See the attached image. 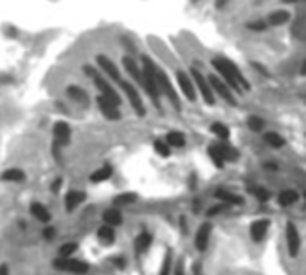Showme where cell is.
<instances>
[{
    "instance_id": "obj_8",
    "label": "cell",
    "mask_w": 306,
    "mask_h": 275,
    "mask_svg": "<svg viewBox=\"0 0 306 275\" xmlns=\"http://www.w3.org/2000/svg\"><path fill=\"white\" fill-rule=\"evenodd\" d=\"M96 103H98L99 112H101V115H103L104 119H108V121H119V119H121L119 104H116L114 101L106 99V97H103V95H98Z\"/></svg>"
},
{
    "instance_id": "obj_44",
    "label": "cell",
    "mask_w": 306,
    "mask_h": 275,
    "mask_svg": "<svg viewBox=\"0 0 306 275\" xmlns=\"http://www.w3.org/2000/svg\"><path fill=\"white\" fill-rule=\"evenodd\" d=\"M266 25L261 22H256V23H248V29H254V31H261V29H265Z\"/></svg>"
},
{
    "instance_id": "obj_36",
    "label": "cell",
    "mask_w": 306,
    "mask_h": 275,
    "mask_svg": "<svg viewBox=\"0 0 306 275\" xmlns=\"http://www.w3.org/2000/svg\"><path fill=\"white\" fill-rule=\"evenodd\" d=\"M171 270H173V256L171 252L168 250L164 259L160 263V270H158V275H171Z\"/></svg>"
},
{
    "instance_id": "obj_15",
    "label": "cell",
    "mask_w": 306,
    "mask_h": 275,
    "mask_svg": "<svg viewBox=\"0 0 306 275\" xmlns=\"http://www.w3.org/2000/svg\"><path fill=\"white\" fill-rule=\"evenodd\" d=\"M86 200V193L85 191H78V189H70L65 194V211L67 212H74L81 203Z\"/></svg>"
},
{
    "instance_id": "obj_17",
    "label": "cell",
    "mask_w": 306,
    "mask_h": 275,
    "mask_svg": "<svg viewBox=\"0 0 306 275\" xmlns=\"http://www.w3.org/2000/svg\"><path fill=\"white\" fill-rule=\"evenodd\" d=\"M26 178H27L26 171L20 169V167H9V169H6L0 175V180L6 182V184H24Z\"/></svg>"
},
{
    "instance_id": "obj_26",
    "label": "cell",
    "mask_w": 306,
    "mask_h": 275,
    "mask_svg": "<svg viewBox=\"0 0 306 275\" xmlns=\"http://www.w3.org/2000/svg\"><path fill=\"white\" fill-rule=\"evenodd\" d=\"M164 140H166V144L170 146V148H175V149H180L186 146V135L182 133V131H170L166 137H164Z\"/></svg>"
},
{
    "instance_id": "obj_21",
    "label": "cell",
    "mask_w": 306,
    "mask_h": 275,
    "mask_svg": "<svg viewBox=\"0 0 306 275\" xmlns=\"http://www.w3.org/2000/svg\"><path fill=\"white\" fill-rule=\"evenodd\" d=\"M96 238H98V241L103 247H112L116 243V229L108 225H101L98 229V232H96Z\"/></svg>"
},
{
    "instance_id": "obj_29",
    "label": "cell",
    "mask_w": 306,
    "mask_h": 275,
    "mask_svg": "<svg viewBox=\"0 0 306 275\" xmlns=\"http://www.w3.org/2000/svg\"><path fill=\"white\" fill-rule=\"evenodd\" d=\"M211 131L212 135L216 137V139H220L222 142H227L230 137V130L225 124H222V122H214V124H211Z\"/></svg>"
},
{
    "instance_id": "obj_35",
    "label": "cell",
    "mask_w": 306,
    "mask_h": 275,
    "mask_svg": "<svg viewBox=\"0 0 306 275\" xmlns=\"http://www.w3.org/2000/svg\"><path fill=\"white\" fill-rule=\"evenodd\" d=\"M265 142L268 146H272V148H283L284 146V139L279 133H276V131H268L265 135Z\"/></svg>"
},
{
    "instance_id": "obj_47",
    "label": "cell",
    "mask_w": 306,
    "mask_h": 275,
    "mask_svg": "<svg viewBox=\"0 0 306 275\" xmlns=\"http://www.w3.org/2000/svg\"><path fill=\"white\" fill-rule=\"evenodd\" d=\"M301 74H302V76H306V61H304V63H302V68H301Z\"/></svg>"
},
{
    "instance_id": "obj_30",
    "label": "cell",
    "mask_w": 306,
    "mask_h": 275,
    "mask_svg": "<svg viewBox=\"0 0 306 275\" xmlns=\"http://www.w3.org/2000/svg\"><path fill=\"white\" fill-rule=\"evenodd\" d=\"M80 245L74 243V241H68V243H63L62 247L58 248V257L62 259H68V257H74V254L78 252Z\"/></svg>"
},
{
    "instance_id": "obj_48",
    "label": "cell",
    "mask_w": 306,
    "mask_h": 275,
    "mask_svg": "<svg viewBox=\"0 0 306 275\" xmlns=\"http://www.w3.org/2000/svg\"><path fill=\"white\" fill-rule=\"evenodd\" d=\"M193 2H196V0H193Z\"/></svg>"
},
{
    "instance_id": "obj_27",
    "label": "cell",
    "mask_w": 306,
    "mask_h": 275,
    "mask_svg": "<svg viewBox=\"0 0 306 275\" xmlns=\"http://www.w3.org/2000/svg\"><path fill=\"white\" fill-rule=\"evenodd\" d=\"M216 146H218V149H220L222 157H224L225 162H234V160H238V149L232 148V146L229 144V142H216Z\"/></svg>"
},
{
    "instance_id": "obj_1",
    "label": "cell",
    "mask_w": 306,
    "mask_h": 275,
    "mask_svg": "<svg viewBox=\"0 0 306 275\" xmlns=\"http://www.w3.org/2000/svg\"><path fill=\"white\" fill-rule=\"evenodd\" d=\"M212 67L218 70V74L222 76L220 79L229 86L230 90L242 94V90H248V88H250V85H248V81L245 79V76L240 72L238 67H236L232 61H229V59L214 58L212 59Z\"/></svg>"
},
{
    "instance_id": "obj_18",
    "label": "cell",
    "mask_w": 306,
    "mask_h": 275,
    "mask_svg": "<svg viewBox=\"0 0 306 275\" xmlns=\"http://www.w3.org/2000/svg\"><path fill=\"white\" fill-rule=\"evenodd\" d=\"M122 67H124V70L132 76V79H134L137 85L142 86V70H140V67L137 63H135V59L132 58V56H124L122 58Z\"/></svg>"
},
{
    "instance_id": "obj_34",
    "label": "cell",
    "mask_w": 306,
    "mask_h": 275,
    "mask_svg": "<svg viewBox=\"0 0 306 275\" xmlns=\"http://www.w3.org/2000/svg\"><path fill=\"white\" fill-rule=\"evenodd\" d=\"M153 151H155V153H157L158 157H162V158H166V157H170V155H171V148L166 144V140H164V139H157L155 142H153Z\"/></svg>"
},
{
    "instance_id": "obj_5",
    "label": "cell",
    "mask_w": 306,
    "mask_h": 275,
    "mask_svg": "<svg viewBox=\"0 0 306 275\" xmlns=\"http://www.w3.org/2000/svg\"><path fill=\"white\" fill-rule=\"evenodd\" d=\"M119 86H121L122 92H124V95L128 97V101H130L132 110H134L139 117H144V115H146V108H144L142 97L139 95L137 86H135L132 81H128V79H121V81H119Z\"/></svg>"
},
{
    "instance_id": "obj_41",
    "label": "cell",
    "mask_w": 306,
    "mask_h": 275,
    "mask_svg": "<svg viewBox=\"0 0 306 275\" xmlns=\"http://www.w3.org/2000/svg\"><path fill=\"white\" fill-rule=\"evenodd\" d=\"M225 209H227V205H225V203H222V205H214V207H211L209 211H207V216H216V214H222Z\"/></svg>"
},
{
    "instance_id": "obj_38",
    "label": "cell",
    "mask_w": 306,
    "mask_h": 275,
    "mask_svg": "<svg viewBox=\"0 0 306 275\" xmlns=\"http://www.w3.org/2000/svg\"><path fill=\"white\" fill-rule=\"evenodd\" d=\"M247 124L252 131H261L263 128H265V121H263L261 117H248Z\"/></svg>"
},
{
    "instance_id": "obj_40",
    "label": "cell",
    "mask_w": 306,
    "mask_h": 275,
    "mask_svg": "<svg viewBox=\"0 0 306 275\" xmlns=\"http://www.w3.org/2000/svg\"><path fill=\"white\" fill-rule=\"evenodd\" d=\"M110 263H112L114 268H119V270H122V268H126V259L122 256H116L110 259Z\"/></svg>"
},
{
    "instance_id": "obj_46",
    "label": "cell",
    "mask_w": 306,
    "mask_h": 275,
    "mask_svg": "<svg viewBox=\"0 0 306 275\" xmlns=\"http://www.w3.org/2000/svg\"><path fill=\"white\" fill-rule=\"evenodd\" d=\"M227 2H229V0H216V7H218V9H222L224 5H227Z\"/></svg>"
},
{
    "instance_id": "obj_37",
    "label": "cell",
    "mask_w": 306,
    "mask_h": 275,
    "mask_svg": "<svg viewBox=\"0 0 306 275\" xmlns=\"http://www.w3.org/2000/svg\"><path fill=\"white\" fill-rule=\"evenodd\" d=\"M248 191H250L254 196H256L260 202H268L270 200V193L266 189H263V187H258V185H254V187H248Z\"/></svg>"
},
{
    "instance_id": "obj_20",
    "label": "cell",
    "mask_w": 306,
    "mask_h": 275,
    "mask_svg": "<svg viewBox=\"0 0 306 275\" xmlns=\"http://www.w3.org/2000/svg\"><path fill=\"white\" fill-rule=\"evenodd\" d=\"M103 221H104V225L112 227V229H117V227L122 225L124 218H122V212L117 207H110L103 212Z\"/></svg>"
},
{
    "instance_id": "obj_39",
    "label": "cell",
    "mask_w": 306,
    "mask_h": 275,
    "mask_svg": "<svg viewBox=\"0 0 306 275\" xmlns=\"http://www.w3.org/2000/svg\"><path fill=\"white\" fill-rule=\"evenodd\" d=\"M56 227H52V225H45L44 227V230H42V236H44V239L45 241H54L56 239Z\"/></svg>"
},
{
    "instance_id": "obj_49",
    "label": "cell",
    "mask_w": 306,
    "mask_h": 275,
    "mask_svg": "<svg viewBox=\"0 0 306 275\" xmlns=\"http://www.w3.org/2000/svg\"><path fill=\"white\" fill-rule=\"evenodd\" d=\"M304 198H306V194H304Z\"/></svg>"
},
{
    "instance_id": "obj_7",
    "label": "cell",
    "mask_w": 306,
    "mask_h": 275,
    "mask_svg": "<svg viewBox=\"0 0 306 275\" xmlns=\"http://www.w3.org/2000/svg\"><path fill=\"white\" fill-rule=\"evenodd\" d=\"M189 76H191V79H193L194 88L200 92V95H202L204 103L212 106L216 99H214V92H212L211 85H209V81H207V77L204 76L200 70H196V68H191V74H189Z\"/></svg>"
},
{
    "instance_id": "obj_43",
    "label": "cell",
    "mask_w": 306,
    "mask_h": 275,
    "mask_svg": "<svg viewBox=\"0 0 306 275\" xmlns=\"http://www.w3.org/2000/svg\"><path fill=\"white\" fill-rule=\"evenodd\" d=\"M173 274L175 275H184V261L178 259V261L173 265Z\"/></svg>"
},
{
    "instance_id": "obj_9",
    "label": "cell",
    "mask_w": 306,
    "mask_h": 275,
    "mask_svg": "<svg viewBox=\"0 0 306 275\" xmlns=\"http://www.w3.org/2000/svg\"><path fill=\"white\" fill-rule=\"evenodd\" d=\"M176 83H178L182 94L186 95V99L191 101V103L196 101V88H194L193 79H191V76H189L188 72H184V70H176Z\"/></svg>"
},
{
    "instance_id": "obj_13",
    "label": "cell",
    "mask_w": 306,
    "mask_h": 275,
    "mask_svg": "<svg viewBox=\"0 0 306 275\" xmlns=\"http://www.w3.org/2000/svg\"><path fill=\"white\" fill-rule=\"evenodd\" d=\"M98 65H99V68H101V70L112 79V81H116L117 85H119V81H121L122 77H121V72H119V68H117V65L114 63L112 59L108 58V56L99 54L98 56Z\"/></svg>"
},
{
    "instance_id": "obj_16",
    "label": "cell",
    "mask_w": 306,
    "mask_h": 275,
    "mask_svg": "<svg viewBox=\"0 0 306 275\" xmlns=\"http://www.w3.org/2000/svg\"><path fill=\"white\" fill-rule=\"evenodd\" d=\"M268 227H270V220H256L252 221L250 225V238L252 241H256V243H260V241H263L266 236V232H268Z\"/></svg>"
},
{
    "instance_id": "obj_31",
    "label": "cell",
    "mask_w": 306,
    "mask_h": 275,
    "mask_svg": "<svg viewBox=\"0 0 306 275\" xmlns=\"http://www.w3.org/2000/svg\"><path fill=\"white\" fill-rule=\"evenodd\" d=\"M207 153H209V158L212 160V164H214L218 169H224V166H225V160H224V157H222V153H220V149H218V146L216 144H211L209 148H207Z\"/></svg>"
},
{
    "instance_id": "obj_28",
    "label": "cell",
    "mask_w": 306,
    "mask_h": 275,
    "mask_svg": "<svg viewBox=\"0 0 306 275\" xmlns=\"http://www.w3.org/2000/svg\"><path fill=\"white\" fill-rule=\"evenodd\" d=\"M299 200V194L296 193V191L292 189H286V191H281L278 196V202L281 207H290V205H294V203Z\"/></svg>"
},
{
    "instance_id": "obj_24",
    "label": "cell",
    "mask_w": 306,
    "mask_h": 275,
    "mask_svg": "<svg viewBox=\"0 0 306 275\" xmlns=\"http://www.w3.org/2000/svg\"><path fill=\"white\" fill-rule=\"evenodd\" d=\"M112 175H114V167L110 166V164H104V166L98 167V169L90 175V182H92V184H101V182H106Z\"/></svg>"
},
{
    "instance_id": "obj_14",
    "label": "cell",
    "mask_w": 306,
    "mask_h": 275,
    "mask_svg": "<svg viewBox=\"0 0 306 275\" xmlns=\"http://www.w3.org/2000/svg\"><path fill=\"white\" fill-rule=\"evenodd\" d=\"M211 232H212L211 223H204V225H200V229L196 230V234H194V247H196L198 252L207 250L209 241H211Z\"/></svg>"
},
{
    "instance_id": "obj_6",
    "label": "cell",
    "mask_w": 306,
    "mask_h": 275,
    "mask_svg": "<svg viewBox=\"0 0 306 275\" xmlns=\"http://www.w3.org/2000/svg\"><path fill=\"white\" fill-rule=\"evenodd\" d=\"M52 266L60 272H67V274H74V275H85L90 272V266L86 263L80 261V259H74V257H68V259L56 257Z\"/></svg>"
},
{
    "instance_id": "obj_3",
    "label": "cell",
    "mask_w": 306,
    "mask_h": 275,
    "mask_svg": "<svg viewBox=\"0 0 306 275\" xmlns=\"http://www.w3.org/2000/svg\"><path fill=\"white\" fill-rule=\"evenodd\" d=\"M83 70H85L86 76H88L90 79L94 81V85L98 86L99 95H103V97H106V99L114 101L116 104H119V106H121V101H122V99H121V95H119L116 90H114V86L110 85V83H108L106 79H104V77L101 76V74H99L94 67H90V65H85V67H83Z\"/></svg>"
},
{
    "instance_id": "obj_19",
    "label": "cell",
    "mask_w": 306,
    "mask_h": 275,
    "mask_svg": "<svg viewBox=\"0 0 306 275\" xmlns=\"http://www.w3.org/2000/svg\"><path fill=\"white\" fill-rule=\"evenodd\" d=\"M29 211H31V216L34 218L36 221H40V223H44V225H49L50 212H49V209L45 207L44 203L32 202L31 205H29Z\"/></svg>"
},
{
    "instance_id": "obj_25",
    "label": "cell",
    "mask_w": 306,
    "mask_h": 275,
    "mask_svg": "<svg viewBox=\"0 0 306 275\" xmlns=\"http://www.w3.org/2000/svg\"><path fill=\"white\" fill-rule=\"evenodd\" d=\"M214 196L220 200V202H224L225 205H242V203H243L242 196L230 193V191H225V189H218L214 193Z\"/></svg>"
},
{
    "instance_id": "obj_42",
    "label": "cell",
    "mask_w": 306,
    "mask_h": 275,
    "mask_svg": "<svg viewBox=\"0 0 306 275\" xmlns=\"http://www.w3.org/2000/svg\"><path fill=\"white\" fill-rule=\"evenodd\" d=\"M62 187H63V178H62V176H58V178H54V182H52V184H50V191H52L54 194H58Z\"/></svg>"
},
{
    "instance_id": "obj_10",
    "label": "cell",
    "mask_w": 306,
    "mask_h": 275,
    "mask_svg": "<svg viewBox=\"0 0 306 275\" xmlns=\"http://www.w3.org/2000/svg\"><path fill=\"white\" fill-rule=\"evenodd\" d=\"M284 238H286L288 254H290V257H296L299 254V248H301V236H299V230L294 223H286Z\"/></svg>"
},
{
    "instance_id": "obj_45",
    "label": "cell",
    "mask_w": 306,
    "mask_h": 275,
    "mask_svg": "<svg viewBox=\"0 0 306 275\" xmlns=\"http://www.w3.org/2000/svg\"><path fill=\"white\" fill-rule=\"evenodd\" d=\"M0 275H9V266L0 265Z\"/></svg>"
},
{
    "instance_id": "obj_22",
    "label": "cell",
    "mask_w": 306,
    "mask_h": 275,
    "mask_svg": "<svg viewBox=\"0 0 306 275\" xmlns=\"http://www.w3.org/2000/svg\"><path fill=\"white\" fill-rule=\"evenodd\" d=\"M67 95H68V99H72L74 103L81 104V106H86V104L90 103L88 94L78 85H68L67 86Z\"/></svg>"
},
{
    "instance_id": "obj_2",
    "label": "cell",
    "mask_w": 306,
    "mask_h": 275,
    "mask_svg": "<svg viewBox=\"0 0 306 275\" xmlns=\"http://www.w3.org/2000/svg\"><path fill=\"white\" fill-rule=\"evenodd\" d=\"M155 61H153L150 56H142V88L144 92L150 95V99L153 101V104L160 108V103H158V97H160V92H158L157 81H155Z\"/></svg>"
},
{
    "instance_id": "obj_33",
    "label": "cell",
    "mask_w": 306,
    "mask_h": 275,
    "mask_svg": "<svg viewBox=\"0 0 306 275\" xmlns=\"http://www.w3.org/2000/svg\"><path fill=\"white\" fill-rule=\"evenodd\" d=\"M288 20H290V13H288V11H284V9L276 11V13H272L268 16L270 25H283V23H286Z\"/></svg>"
},
{
    "instance_id": "obj_32",
    "label": "cell",
    "mask_w": 306,
    "mask_h": 275,
    "mask_svg": "<svg viewBox=\"0 0 306 275\" xmlns=\"http://www.w3.org/2000/svg\"><path fill=\"white\" fill-rule=\"evenodd\" d=\"M135 200H137V194L135 193H121L114 198V205L119 209V207H124V205H130Z\"/></svg>"
},
{
    "instance_id": "obj_12",
    "label": "cell",
    "mask_w": 306,
    "mask_h": 275,
    "mask_svg": "<svg viewBox=\"0 0 306 275\" xmlns=\"http://www.w3.org/2000/svg\"><path fill=\"white\" fill-rule=\"evenodd\" d=\"M52 135H54V144L68 146L72 139V130L65 121H58L52 128Z\"/></svg>"
},
{
    "instance_id": "obj_23",
    "label": "cell",
    "mask_w": 306,
    "mask_h": 275,
    "mask_svg": "<svg viewBox=\"0 0 306 275\" xmlns=\"http://www.w3.org/2000/svg\"><path fill=\"white\" fill-rule=\"evenodd\" d=\"M153 243V236L150 234V232H140L137 238L134 239V250L135 254H146L150 250V247H152Z\"/></svg>"
},
{
    "instance_id": "obj_11",
    "label": "cell",
    "mask_w": 306,
    "mask_h": 275,
    "mask_svg": "<svg viewBox=\"0 0 306 275\" xmlns=\"http://www.w3.org/2000/svg\"><path fill=\"white\" fill-rule=\"evenodd\" d=\"M207 81H209V85H211L212 92H216V94L220 95L222 99L227 101L229 104H236V97L232 95V90H230L229 86H227L224 81H222L220 77L209 76V77H207Z\"/></svg>"
},
{
    "instance_id": "obj_4",
    "label": "cell",
    "mask_w": 306,
    "mask_h": 275,
    "mask_svg": "<svg viewBox=\"0 0 306 275\" xmlns=\"http://www.w3.org/2000/svg\"><path fill=\"white\" fill-rule=\"evenodd\" d=\"M155 81H157V86H158V92L160 94H164L170 99V103L175 106V110H182V104H180V97L178 94H176L175 86H173V83H171L170 76L166 74V70L164 68H160L158 65H155Z\"/></svg>"
}]
</instances>
